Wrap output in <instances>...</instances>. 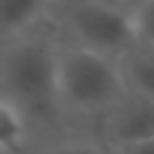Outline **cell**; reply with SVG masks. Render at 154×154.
I'll return each mask as SVG.
<instances>
[{
    "label": "cell",
    "mask_w": 154,
    "mask_h": 154,
    "mask_svg": "<svg viewBox=\"0 0 154 154\" xmlns=\"http://www.w3.org/2000/svg\"><path fill=\"white\" fill-rule=\"evenodd\" d=\"M66 9L68 43L118 59V54L136 38L131 11L102 0H79Z\"/></svg>",
    "instance_id": "cell-3"
},
{
    "label": "cell",
    "mask_w": 154,
    "mask_h": 154,
    "mask_svg": "<svg viewBox=\"0 0 154 154\" xmlns=\"http://www.w3.org/2000/svg\"><path fill=\"white\" fill-rule=\"evenodd\" d=\"M122 82L127 91L154 97V43L138 36L118 54Z\"/></svg>",
    "instance_id": "cell-5"
},
{
    "label": "cell",
    "mask_w": 154,
    "mask_h": 154,
    "mask_svg": "<svg viewBox=\"0 0 154 154\" xmlns=\"http://www.w3.org/2000/svg\"><path fill=\"white\" fill-rule=\"evenodd\" d=\"M120 68L113 57L75 43L57 50V100L59 106L79 116L106 113L125 95Z\"/></svg>",
    "instance_id": "cell-1"
},
{
    "label": "cell",
    "mask_w": 154,
    "mask_h": 154,
    "mask_svg": "<svg viewBox=\"0 0 154 154\" xmlns=\"http://www.w3.org/2000/svg\"><path fill=\"white\" fill-rule=\"evenodd\" d=\"M134 25H136V34L154 43V0H143L134 11Z\"/></svg>",
    "instance_id": "cell-8"
},
{
    "label": "cell",
    "mask_w": 154,
    "mask_h": 154,
    "mask_svg": "<svg viewBox=\"0 0 154 154\" xmlns=\"http://www.w3.org/2000/svg\"><path fill=\"white\" fill-rule=\"evenodd\" d=\"M50 0H0V36L18 34L34 25Z\"/></svg>",
    "instance_id": "cell-6"
},
{
    "label": "cell",
    "mask_w": 154,
    "mask_h": 154,
    "mask_svg": "<svg viewBox=\"0 0 154 154\" xmlns=\"http://www.w3.org/2000/svg\"><path fill=\"white\" fill-rule=\"evenodd\" d=\"M102 2H109V5L120 7V9H125V11H134L143 0H102Z\"/></svg>",
    "instance_id": "cell-9"
},
{
    "label": "cell",
    "mask_w": 154,
    "mask_h": 154,
    "mask_svg": "<svg viewBox=\"0 0 154 154\" xmlns=\"http://www.w3.org/2000/svg\"><path fill=\"white\" fill-rule=\"evenodd\" d=\"M57 50L45 36H25L2 59V82L11 102L32 113H50L57 100Z\"/></svg>",
    "instance_id": "cell-2"
},
{
    "label": "cell",
    "mask_w": 154,
    "mask_h": 154,
    "mask_svg": "<svg viewBox=\"0 0 154 154\" xmlns=\"http://www.w3.org/2000/svg\"><path fill=\"white\" fill-rule=\"evenodd\" d=\"M52 2H57V5H63V7H68V5H75V2H79V0H50V5Z\"/></svg>",
    "instance_id": "cell-10"
},
{
    "label": "cell",
    "mask_w": 154,
    "mask_h": 154,
    "mask_svg": "<svg viewBox=\"0 0 154 154\" xmlns=\"http://www.w3.org/2000/svg\"><path fill=\"white\" fill-rule=\"evenodd\" d=\"M104 116L109 138L118 147L147 149L154 143V97L125 91Z\"/></svg>",
    "instance_id": "cell-4"
},
{
    "label": "cell",
    "mask_w": 154,
    "mask_h": 154,
    "mask_svg": "<svg viewBox=\"0 0 154 154\" xmlns=\"http://www.w3.org/2000/svg\"><path fill=\"white\" fill-rule=\"evenodd\" d=\"M25 136V120L11 100H0V147H14Z\"/></svg>",
    "instance_id": "cell-7"
}]
</instances>
